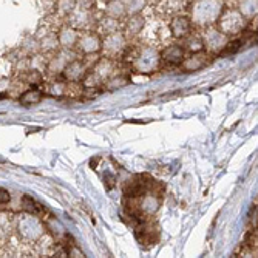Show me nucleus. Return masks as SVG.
<instances>
[{
	"mask_svg": "<svg viewBox=\"0 0 258 258\" xmlns=\"http://www.w3.org/2000/svg\"><path fill=\"white\" fill-rule=\"evenodd\" d=\"M164 57L172 63H178L182 60V50H179L178 46H172V48H169L166 53H164Z\"/></svg>",
	"mask_w": 258,
	"mask_h": 258,
	"instance_id": "f257e3e1",
	"label": "nucleus"
},
{
	"mask_svg": "<svg viewBox=\"0 0 258 258\" xmlns=\"http://www.w3.org/2000/svg\"><path fill=\"white\" fill-rule=\"evenodd\" d=\"M82 67L79 65V63H72L68 67V70H67V78L68 79H79L81 76H82V70H81Z\"/></svg>",
	"mask_w": 258,
	"mask_h": 258,
	"instance_id": "f03ea898",
	"label": "nucleus"
},
{
	"mask_svg": "<svg viewBox=\"0 0 258 258\" xmlns=\"http://www.w3.org/2000/svg\"><path fill=\"white\" fill-rule=\"evenodd\" d=\"M240 43L241 42H232V43H229L227 46H226V50L223 51V56H227V54H233V53H237L238 50H240Z\"/></svg>",
	"mask_w": 258,
	"mask_h": 258,
	"instance_id": "7ed1b4c3",
	"label": "nucleus"
},
{
	"mask_svg": "<svg viewBox=\"0 0 258 258\" xmlns=\"http://www.w3.org/2000/svg\"><path fill=\"white\" fill-rule=\"evenodd\" d=\"M7 201H10V195L5 190L0 189V203H7Z\"/></svg>",
	"mask_w": 258,
	"mask_h": 258,
	"instance_id": "20e7f679",
	"label": "nucleus"
}]
</instances>
